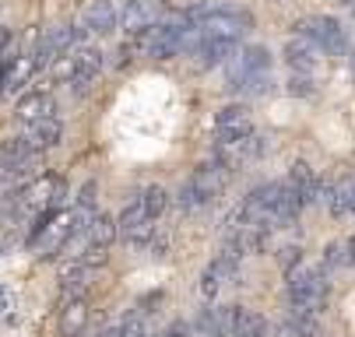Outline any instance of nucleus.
Listing matches in <instances>:
<instances>
[{
  "instance_id": "nucleus-39",
  "label": "nucleus",
  "mask_w": 355,
  "mask_h": 337,
  "mask_svg": "<svg viewBox=\"0 0 355 337\" xmlns=\"http://www.w3.org/2000/svg\"><path fill=\"white\" fill-rule=\"evenodd\" d=\"M352 64H355V57H352Z\"/></svg>"
},
{
  "instance_id": "nucleus-8",
  "label": "nucleus",
  "mask_w": 355,
  "mask_h": 337,
  "mask_svg": "<svg viewBox=\"0 0 355 337\" xmlns=\"http://www.w3.org/2000/svg\"><path fill=\"white\" fill-rule=\"evenodd\" d=\"M155 232H159V221L148 218L141 197H130L127 208L116 215V239H120V243H127V246H134V250H144Z\"/></svg>"
},
{
  "instance_id": "nucleus-38",
  "label": "nucleus",
  "mask_w": 355,
  "mask_h": 337,
  "mask_svg": "<svg viewBox=\"0 0 355 337\" xmlns=\"http://www.w3.org/2000/svg\"><path fill=\"white\" fill-rule=\"evenodd\" d=\"M338 4H352V0H338Z\"/></svg>"
},
{
  "instance_id": "nucleus-7",
  "label": "nucleus",
  "mask_w": 355,
  "mask_h": 337,
  "mask_svg": "<svg viewBox=\"0 0 355 337\" xmlns=\"http://www.w3.org/2000/svg\"><path fill=\"white\" fill-rule=\"evenodd\" d=\"M275 67V53L261 42H246L225 60V88L232 91L243 78H253V74H271Z\"/></svg>"
},
{
  "instance_id": "nucleus-22",
  "label": "nucleus",
  "mask_w": 355,
  "mask_h": 337,
  "mask_svg": "<svg viewBox=\"0 0 355 337\" xmlns=\"http://www.w3.org/2000/svg\"><path fill=\"white\" fill-rule=\"evenodd\" d=\"M271 327L257 309L246 306H232V323H229V337H268Z\"/></svg>"
},
{
  "instance_id": "nucleus-27",
  "label": "nucleus",
  "mask_w": 355,
  "mask_h": 337,
  "mask_svg": "<svg viewBox=\"0 0 355 337\" xmlns=\"http://www.w3.org/2000/svg\"><path fill=\"white\" fill-rule=\"evenodd\" d=\"M232 91L243 95V99H261V95H271L275 91V78L271 74H253V78H243Z\"/></svg>"
},
{
  "instance_id": "nucleus-21",
  "label": "nucleus",
  "mask_w": 355,
  "mask_h": 337,
  "mask_svg": "<svg viewBox=\"0 0 355 337\" xmlns=\"http://www.w3.org/2000/svg\"><path fill=\"white\" fill-rule=\"evenodd\" d=\"M92 274L95 271H88V267H81L74 257L60 267V295L64 299H88V288H92Z\"/></svg>"
},
{
  "instance_id": "nucleus-14",
  "label": "nucleus",
  "mask_w": 355,
  "mask_h": 337,
  "mask_svg": "<svg viewBox=\"0 0 355 337\" xmlns=\"http://www.w3.org/2000/svg\"><path fill=\"white\" fill-rule=\"evenodd\" d=\"M285 183L295 190V197L302 201V208H310V204H320V186H324V179H320V172L310 165V162H292L288 165V176H285Z\"/></svg>"
},
{
  "instance_id": "nucleus-10",
  "label": "nucleus",
  "mask_w": 355,
  "mask_h": 337,
  "mask_svg": "<svg viewBox=\"0 0 355 337\" xmlns=\"http://www.w3.org/2000/svg\"><path fill=\"white\" fill-rule=\"evenodd\" d=\"M106 67V53L98 50V46L85 42L74 50V74H71V91L78 95V99H85V95L98 84V74H103Z\"/></svg>"
},
{
  "instance_id": "nucleus-2",
  "label": "nucleus",
  "mask_w": 355,
  "mask_h": 337,
  "mask_svg": "<svg viewBox=\"0 0 355 337\" xmlns=\"http://www.w3.org/2000/svg\"><path fill=\"white\" fill-rule=\"evenodd\" d=\"M285 302H288V316L292 320H313L324 306H327V295H331V281H327V271L317 264V267H295L292 274H285Z\"/></svg>"
},
{
  "instance_id": "nucleus-3",
  "label": "nucleus",
  "mask_w": 355,
  "mask_h": 337,
  "mask_svg": "<svg viewBox=\"0 0 355 337\" xmlns=\"http://www.w3.org/2000/svg\"><path fill=\"white\" fill-rule=\"evenodd\" d=\"M229 179H232V172H229L218 158H205L200 165H193V172L187 176V183L180 186V194H176L180 211H183V215L205 211L208 204H215V201L225 194Z\"/></svg>"
},
{
  "instance_id": "nucleus-23",
  "label": "nucleus",
  "mask_w": 355,
  "mask_h": 337,
  "mask_svg": "<svg viewBox=\"0 0 355 337\" xmlns=\"http://www.w3.org/2000/svg\"><path fill=\"white\" fill-rule=\"evenodd\" d=\"M46 42L53 53H74L78 46H85V28L78 21H60L53 28H46Z\"/></svg>"
},
{
  "instance_id": "nucleus-1",
  "label": "nucleus",
  "mask_w": 355,
  "mask_h": 337,
  "mask_svg": "<svg viewBox=\"0 0 355 337\" xmlns=\"http://www.w3.org/2000/svg\"><path fill=\"white\" fill-rule=\"evenodd\" d=\"M183 18L200 28V35H215V39H232L243 42V35L253 32V15L243 4H232V0H200V4H190L183 11Z\"/></svg>"
},
{
  "instance_id": "nucleus-33",
  "label": "nucleus",
  "mask_w": 355,
  "mask_h": 337,
  "mask_svg": "<svg viewBox=\"0 0 355 337\" xmlns=\"http://www.w3.org/2000/svg\"><path fill=\"white\" fill-rule=\"evenodd\" d=\"M275 260H278V267H282L285 274H292L295 267H302V246H299V243H285V246H278Z\"/></svg>"
},
{
  "instance_id": "nucleus-24",
  "label": "nucleus",
  "mask_w": 355,
  "mask_h": 337,
  "mask_svg": "<svg viewBox=\"0 0 355 337\" xmlns=\"http://www.w3.org/2000/svg\"><path fill=\"white\" fill-rule=\"evenodd\" d=\"M85 243H88V246H103V250H110V246L116 243V218L106 215V211H98V215L92 218L88 232H85Z\"/></svg>"
},
{
  "instance_id": "nucleus-35",
  "label": "nucleus",
  "mask_w": 355,
  "mask_h": 337,
  "mask_svg": "<svg viewBox=\"0 0 355 337\" xmlns=\"http://www.w3.org/2000/svg\"><path fill=\"white\" fill-rule=\"evenodd\" d=\"M98 337H120V320H113V323H106L103 330H98Z\"/></svg>"
},
{
  "instance_id": "nucleus-36",
  "label": "nucleus",
  "mask_w": 355,
  "mask_h": 337,
  "mask_svg": "<svg viewBox=\"0 0 355 337\" xmlns=\"http://www.w3.org/2000/svg\"><path fill=\"white\" fill-rule=\"evenodd\" d=\"M302 337H327V334H324V330H317V327H310V330L302 334Z\"/></svg>"
},
{
  "instance_id": "nucleus-26",
  "label": "nucleus",
  "mask_w": 355,
  "mask_h": 337,
  "mask_svg": "<svg viewBox=\"0 0 355 337\" xmlns=\"http://www.w3.org/2000/svg\"><path fill=\"white\" fill-rule=\"evenodd\" d=\"M243 123H253L246 102H229L215 113V130H232V127H243Z\"/></svg>"
},
{
  "instance_id": "nucleus-6",
  "label": "nucleus",
  "mask_w": 355,
  "mask_h": 337,
  "mask_svg": "<svg viewBox=\"0 0 355 337\" xmlns=\"http://www.w3.org/2000/svg\"><path fill=\"white\" fill-rule=\"evenodd\" d=\"M292 32H295L299 39H306L320 57H348V50H352L345 25H341L338 18H331V15L299 18V21L292 25Z\"/></svg>"
},
{
  "instance_id": "nucleus-37",
  "label": "nucleus",
  "mask_w": 355,
  "mask_h": 337,
  "mask_svg": "<svg viewBox=\"0 0 355 337\" xmlns=\"http://www.w3.org/2000/svg\"><path fill=\"white\" fill-rule=\"evenodd\" d=\"M348 8H352V15H355V0H352V4H348Z\"/></svg>"
},
{
  "instance_id": "nucleus-31",
  "label": "nucleus",
  "mask_w": 355,
  "mask_h": 337,
  "mask_svg": "<svg viewBox=\"0 0 355 337\" xmlns=\"http://www.w3.org/2000/svg\"><path fill=\"white\" fill-rule=\"evenodd\" d=\"M285 91L295 95V99H313V95H317V78L313 74H292L285 81Z\"/></svg>"
},
{
  "instance_id": "nucleus-4",
  "label": "nucleus",
  "mask_w": 355,
  "mask_h": 337,
  "mask_svg": "<svg viewBox=\"0 0 355 337\" xmlns=\"http://www.w3.org/2000/svg\"><path fill=\"white\" fill-rule=\"evenodd\" d=\"M74 243V221H71V208L60 211H46L39 218H32V232L25 239V246L35 260H57L67 246Z\"/></svg>"
},
{
  "instance_id": "nucleus-15",
  "label": "nucleus",
  "mask_w": 355,
  "mask_h": 337,
  "mask_svg": "<svg viewBox=\"0 0 355 337\" xmlns=\"http://www.w3.org/2000/svg\"><path fill=\"white\" fill-rule=\"evenodd\" d=\"M320 204H324L334 218L355 215V172H345L341 179L324 183V190H320Z\"/></svg>"
},
{
  "instance_id": "nucleus-20",
  "label": "nucleus",
  "mask_w": 355,
  "mask_h": 337,
  "mask_svg": "<svg viewBox=\"0 0 355 337\" xmlns=\"http://www.w3.org/2000/svg\"><path fill=\"white\" fill-rule=\"evenodd\" d=\"M88 323H92L88 299H64V306H60V337H85Z\"/></svg>"
},
{
  "instance_id": "nucleus-19",
  "label": "nucleus",
  "mask_w": 355,
  "mask_h": 337,
  "mask_svg": "<svg viewBox=\"0 0 355 337\" xmlns=\"http://www.w3.org/2000/svg\"><path fill=\"white\" fill-rule=\"evenodd\" d=\"M282 60L288 64V71H292V74H313V71H317V64H320V53L313 50V46H310L306 39L292 35V39L285 42V50H282Z\"/></svg>"
},
{
  "instance_id": "nucleus-11",
  "label": "nucleus",
  "mask_w": 355,
  "mask_h": 337,
  "mask_svg": "<svg viewBox=\"0 0 355 337\" xmlns=\"http://www.w3.org/2000/svg\"><path fill=\"white\" fill-rule=\"evenodd\" d=\"M239 264H243V260H239L236 253L222 250V253H218V257L205 267V271H200V295H205L208 302H215L222 288H225V284L239 274Z\"/></svg>"
},
{
  "instance_id": "nucleus-12",
  "label": "nucleus",
  "mask_w": 355,
  "mask_h": 337,
  "mask_svg": "<svg viewBox=\"0 0 355 337\" xmlns=\"http://www.w3.org/2000/svg\"><path fill=\"white\" fill-rule=\"evenodd\" d=\"M49 116H57V99H53V91H46V88H32L25 95H18V102H15V120L18 123H39V120H49Z\"/></svg>"
},
{
  "instance_id": "nucleus-18",
  "label": "nucleus",
  "mask_w": 355,
  "mask_h": 337,
  "mask_svg": "<svg viewBox=\"0 0 355 337\" xmlns=\"http://www.w3.org/2000/svg\"><path fill=\"white\" fill-rule=\"evenodd\" d=\"M159 21L155 15V4L151 0H123V4H116V25L130 35V32H141V28H151Z\"/></svg>"
},
{
  "instance_id": "nucleus-9",
  "label": "nucleus",
  "mask_w": 355,
  "mask_h": 337,
  "mask_svg": "<svg viewBox=\"0 0 355 337\" xmlns=\"http://www.w3.org/2000/svg\"><path fill=\"white\" fill-rule=\"evenodd\" d=\"M187 28H190V21L183 15H173V18L155 21V25H151V32H148V53L144 57L148 60H173V57H180Z\"/></svg>"
},
{
  "instance_id": "nucleus-30",
  "label": "nucleus",
  "mask_w": 355,
  "mask_h": 337,
  "mask_svg": "<svg viewBox=\"0 0 355 337\" xmlns=\"http://www.w3.org/2000/svg\"><path fill=\"white\" fill-rule=\"evenodd\" d=\"M320 267L331 274L338 267H348V250H345V239H334V243L324 246V257H320Z\"/></svg>"
},
{
  "instance_id": "nucleus-29",
  "label": "nucleus",
  "mask_w": 355,
  "mask_h": 337,
  "mask_svg": "<svg viewBox=\"0 0 355 337\" xmlns=\"http://www.w3.org/2000/svg\"><path fill=\"white\" fill-rule=\"evenodd\" d=\"M0 320H4V327H18L21 323L18 295H15V288H8V284H0Z\"/></svg>"
},
{
  "instance_id": "nucleus-34",
  "label": "nucleus",
  "mask_w": 355,
  "mask_h": 337,
  "mask_svg": "<svg viewBox=\"0 0 355 337\" xmlns=\"http://www.w3.org/2000/svg\"><path fill=\"white\" fill-rule=\"evenodd\" d=\"M159 337H190V323H187V320H173Z\"/></svg>"
},
{
  "instance_id": "nucleus-17",
  "label": "nucleus",
  "mask_w": 355,
  "mask_h": 337,
  "mask_svg": "<svg viewBox=\"0 0 355 337\" xmlns=\"http://www.w3.org/2000/svg\"><path fill=\"white\" fill-rule=\"evenodd\" d=\"M21 140L28 144L35 155H46V152H53V148H60V144H64V123H60L57 116L39 120V123H28L25 134H21Z\"/></svg>"
},
{
  "instance_id": "nucleus-13",
  "label": "nucleus",
  "mask_w": 355,
  "mask_h": 337,
  "mask_svg": "<svg viewBox=\"0 0 355 337\" xmlns=\"http://www.w3.org/2000/svg\"><path fill=\"white\" fill-rule=\"evenodd\" d=\"M243 42H232V39H215V35H200L197 50L190 53L193 67L197 71H215V67H225V60L239 50Z\"/></svg>"
},
{
  "instance_id": "nucleus-25",
  "label": "nucleus",
  "mask_w": 355,
  "mask_h": 337,
  "mask_svg": "<svg viewBox=\"0 0 355 337\" xmlns=\"http://www.w3.org/2000/svg\"><path fill=\"white\" fill-rule=\"evenodd\" d=\"M141 204H144V211H148V218H162L166 211H169V204H173V197H169V190L166 186H159V183H151V186H144L141 190Z\"/></svg>"
},
{
  "instance_id": "nucleus-5",
  "label": "nucleus",
  "mask_w": 355,
  "mask_h": 337,
  "mask_svg": "<svg viewBox=\"0 0 355 337\" xmlns=\"http://www.w3.org/2000/svg\"><path fill=\"white\" fill-rule=\"evenodd\" d=\"M64 197H67V179L60 172H39L25 186L15 190V208H18L21 221H32L46 211H60Z\"/></svg>"
},
{
  "instance_id": "nucleus-32",
  "label": "nucleus",
  "mask_w": 355,
  "mask_h": 337,
  "mask_svg": "<svg viewBox=\"0 0 355 337\" xmlns=\"http://www.w3.org/2000/svg\"><path fill=\"white\" fill-rule=\"evenodd\" d=\"M74 260L81 264V267H88V271H98V267H106L110 264V250H103V246H81V253H74Z\"/></svg>"
},
{
  "instance_id": "nucleus-16",
  "label": "nucleus",
  "mask_w": 355,
  "mask_h": 337,
  "mask_svg": "<svg viewBox=\"0 0 355 337\" xmlns=\"http://www.w3.org/2000/svg\"><path fill=\"white\" fill-rule=\"evenodd\" d=\"M78 25L85 28V35H98V39L120 32V25H116V4H113V0H92V4L81 11Z\"/></svg>"
},
{
  "instance_id": "nucleus-28",
  "label": "nucleus",
  "mask_w": 355,
  "mask_h": 337,
  "mask_svg": "<svg viewBox=\"0 0 355 337\" xmlns=\"http://www.w3.org/2000/svg\"><path fill=\"white\" fill-rule=\"evenodd\" d=\"M71 74H74V53H57L46 64V78L53 84H71Z\"/></svg>"
}]
</instances>
